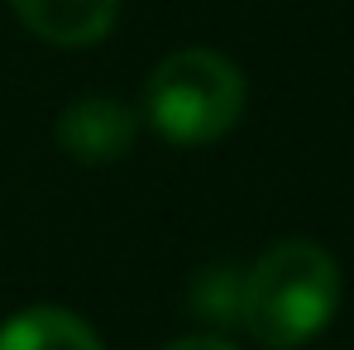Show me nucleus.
Instances as JSON below:
<instances>
[{"label":"nucleus","instance_id":"obj_2","mask_svg":"<svg viewBox=\"0 0 354 350\" xmlns=\"http://www.w3.org/2000/svg\"><path fill=\"white\" fill-rule=\"evenodd\" d=\"M244 116V72L216 49H177L144 82V120L173 144H216Z\"/></svg>","mask_w":354,"mask_h":350},{"label":"nucleus","instance_id":"obj_4","mask_svg":"<svg viewBox=\"0 0 354 350\" xmlns=\"http://www.w3.org/2000/svg\"><path fill=\"white\" fill-rule=\"evenodd\" d=\"M19 24L53 49H91L120 19V0H10Z\"/></svg>","mask_w":354,"mask_h":350},{"label":"nucleus","instance_id":"obj_3","mask_svg":"<svg viewBox=\"0 0 354 350\" xmlns=\"http://www.w3.org/2000/svg\"><path fill=\"white\" fill-rule=\"evenodd\" d=\"M139 120L144 116L115 96H82L58 116V144L72 164L106 168V164L129 159V149L139 139Z\"/></svg>","mask_w":354,"mask_h":350},{"label":"nucleus","instance_id":"obj_1","mask_svg":"<svg viewBox=\"0 0 354 350\" xmlns=\"http://www.w3.org/2000/svg\"><path fill=\"white\" fill-rule=\"evenodd\" d=\"M340 312V264L316 240H278L244 269L239 326L268 350H301Z\"/></svg>","mask_w":354,"mask_h":350},{"label":"nucleus","instance_id":"obj_7","mask_svg":"<svg viewBox=\"0 0 354 350\" xmlns=\"http://www.w3.org/2000/svg\"><path fill=\"white\" fill-rule=\"evenodd\" d=\"M163 350H235L225 336H182V341H173V346Z\"/></svg>","mask_w":354,"mask_h":350},{"label":"nucleus","instance_id":"obj_6","mask_svg":"<svg viewBox=\"0 0 354 350\" xmlns=\"http://www.w3.org/2000/svg\"><path fill=\"white\" fill-rule=\"evenodd\" d=\"M192 317H201L206 326L225 331V326H239V312H244V269H230V264H211L192 279Z\"/></svg>","mask_w":354,"mask_h":350},{"label":"nucleus","instance_id":"obj_5","mask_svg":"<svg viewBox=\"0 0 354 350\" xmlns=\"http://www.w3.org/2000/svg\"><path fill=\"white\" fill-rule=\"evenodd\" d=\"M0 350H101V336L67 307H24L0 326Z\"/></svg>","mask_w":354,"mask_h":350}]
</instances>
